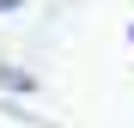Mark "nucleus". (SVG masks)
Segmentation results:
<instances>
[{
	"instance_id": "nucleus-1",
	"label": "nucleus",
	"mask_w": 134,
	"mask_h": 128,
	"mask_svg": "<svg viewBox=\"0 0 134 128\" xmlns=\"http://www.w3.org/2000/svg\"><path fill=\"white\" fill-rule=\"evenodd\" d=\"M12 6H18V0H0V12H12Z\"/></svg>"
}]
</instances>
